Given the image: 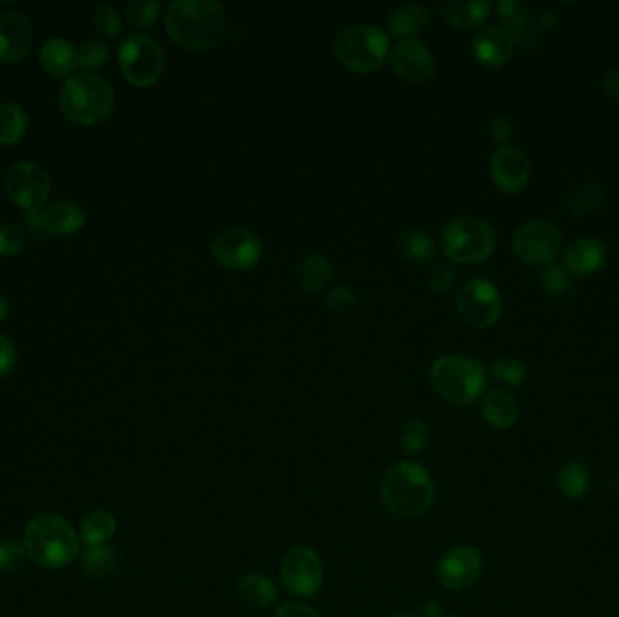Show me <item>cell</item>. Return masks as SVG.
I'll return each instance as SVG.
<instances>
[{
	"instance_id": "1",
	"label": "cell",
	"mask_w": 619,
	"mask_h": 617,
	"mask_svg": "<svg viewBox=\"0 0 619 617\" xmlns=\"http://www.w3.org/2000/svg\"><path fill=\"white\" fill-rule=\"evenodd\" d=\"M165 28L180 48L198 53L220 44L227 15L216 0H174L165 15Z\"/></svg>"
},
{
	"instance_id": "2",
	"label": "cell",
	"mask_w": 619,
	"mask_h": 617,
	"mask_svg": "<svg viewBox=\"0 0 619 617\" xmlns=\"http://www.w3.org/2000/svg\"><path fill=\"white\" fill-rule=\"evenodd\" d=\"M78 549L73 527L58 514H37L26 525L24 551L40 567L62 569L77 558Z\"/></svg>"
},
{
	"instance_id": "3",
	"label": "cell",
	"mask_w": 619,
	"mask_h": 617,
	"mask_svg": "<svg viewBox=\"0 0 619 617\" xmlns=\"http://www.w3.org/2000/svg\"><path fill=\"white\" fill-rule=\"evenodd\" d=\"M382 502L400 518H419L435 500V485L426 467L399 462L391 467L381 485Z\"/></svg>"
},
{
	"instance_id": "4",
	"label": "cell",
	"mask_w": 619,
	"mask_h": 617,
	"mask_svg": "<svg viewBox=\"0 0 619 617\" xmlns=\"http://www.w3.org/2000/svg\"><path fill=\"white\" fill-rule=\"evenodd\" d=\"M60 107L75 124H98L113 113L115 91L102 76L78 73L71 76L62 89Z\"/></svg>"
},
{
	"instance_id": "5",
	"label": "cell",
	"mask_w": 619,
	"mask_h": 617,
	"mask_svg": "<svg viewBox=\"0 0 619 617\" xmlns=\"http://www.w3.org/2000/svg\"><path fill=\"white\" fill-rule=\"evenodd\" d=\"M431 384L442 399L469 406L486 390L487 373L482 362L464 355H444L433 362Z\"/></svg>"
},
{
	"instance_id": "6",
	"label": "cell",
	"mask_w": 619,
	"mask_h": 617,
	"mask_svg": "<svg viewBox=\"0 0 619 617\" xmlns=\"http://www.w3.org/2000/svg\"><path fill=\"white\" fill-rule=\"evenodd\" d=\"M390 40L373 24H355L344 28L335 38V58L353 73H373L388 57Z\"/></svg>"
},
{
	"instance_id": "7",
	"label": "cell",
	"mask_w": 619,
	"mask_h": 617,
	"mask_svg": "<svg viewBox=\"0 0 619 617\" xmlns=\"http://www.w3.org/2000/svg\"><path fill=\"white\" fill-rule=\"evenodd\" d=\"M440 245L449 261L475 265L495 252L496 238L491 225L475 216L451 219L442 230Z\"/></svg>"
},
{
	"instance_id": "8",
	"label": "cell",
	"mask_w": 619,
	"mask_h": 617,
	"mask_svg": "<svg viewBox=\"0 0 619 617\" xmlns=\"http://www.w3.org/2000/svg\"><path fill=\"white\" fill-rule=\"evenodd\" d=\"M118 64L133 86L151 87L162 78L165 55L153 37L133 35L118 49Z\"/></svg>"
},
{
	"instance_id": "9",
	"label": "cell",
	"mask_w": 619,
	"mask_h": 617,
	"mask_svg": "<svg viewBox=\"0 0 619 617\" xmlns=\"http://www.w3.org/2000/svg\"><path fill=\"white\" fill-rule=\"evenodd\" d=\"M513 250L527 265H553L562 252V234L551 223L534 219L516 230Z\"/></svg>"
},
{
	"instance_id": "10",
	"label": "cell",
	"mask_w": 619,
	"mask_h": 617,
	"mask_svg": "<svg viewBox=\"0 0 619 617\" xmlns=\"http://www.w3.org/2000/svg\"><path fill=\"white\" fill-rule=\"evenodd\" d=\"M458 314L475 328H489L502 315V295L491 281L471 279L457 294Z\"/></svg>"
},
{
	"instance_id": "11",
	"label": "cell",
	"mask_w": 619,
	"mask_h": 617,
	"mask_svg": "<svg viewBox=\"0 0 619 617\" xmlns=\"http://www.w3.org/2000/svg\"><path fill=\"white\" fill-rule=\"evenodd\" d=\"M281 578L290 594H296L299 598L314 596L323 587V561L314 549L297 545L288 551L281 563Z\"/></svg>"
},
{
	"instance_id": "12",
	"label": "cell",
	"mask_w": 619,
	"mask_h": 617,
	"mask_svg": "<svg viewBox=\"0 0 619 617\" xmlns=\"http://www.w3.org/2000/svg\"><path fill=\"white\" fill-rule=\"evenodd\" d=\"M6 190L17 207L35 214L48 201L51 181L48 172L37 163H15L6 174Z\"/></svg>"
},
{
	"instance_id": "13",
	"label": "cell",
	"mask_w": 619,
	"mask_h": 617,
	"mask_svg": "<svg viewBox=\"0 0 619 617\" xmlns=\"http://www.w3.org/2000/svg\"><path fill=\"white\" fill-rule=\"evenodd\" d=\"M216 263L229 270H250L261 259V241L247 228H229L212 241Z\"/></svg>"
},
{
	"instance_id": "14",
	"label": "cell",
	"mask_w": 619,
	"mask_h": 617,
	"mask_svg": "<svg viewBox=\"0 0 619 617\" xmlns=\"http://www.w3.org/2000/svg\"><path fill=\"white\" fill-rule=\"evenodd\" d=\"M482 554L475 547L458 545L446 552L439 563V581L448 590H464L480 578Z\"/></svg>"
},
{
	"instance_id": "15",
	"label": "cell",
	"mask_w": 619,
	"mask_h": 617,
	"mask_svg": "<svg viewBox=\"0 0 619 617\" xmlns=\"http://www.w3.org/2000/svg\"><path fill=\"white\" fill-rule=\"evenodd\" d=\"M391 67L395 75L413 86H424L435 76V60L431 51L415 38L397 44L391 53Z\"/></svg>"
},
{
	"instance_id": "16",
	"label": "cell",
	"mask_w": 619,
	"mask_h": 617,
	"mask_svg": "<svg viewBox=\"0 0 619 617\" xmlns=\"http://www.w3.org/2000/svg\"><path fill=\"white\" fill-rule=\"evenodd\" d=\"M489 169L496 187L513 194L524 189L531 174V163L522 149L505 145L493 152Z\"/></svg>"
},
{
	"instance_id": "17",
	"label": "cell",
	"mask_w": 619,
	"mask_h": 617,
	"mask_svg": "<svg viewBox=\"0 0 619 617\" xmlns=\"http://www.w3.org/2000/svg\"><path fill=\"white\" fill-rule=\"evenodd\" d=\"M33 46V26L19 11L0 17V64H17Z\"/></svg>"
},
{
	"instance_id": "18",
	"label": "cell",
	"mask_w": 619,
	"mask_h": 617,
	"mask_svg": "<svg viewBox=\"0 0 619 617\" xmlns=\"http://www.w3.org/2000/svg\"><path fill=\"white\" fill-rule=\"evenodd\" d=\"M29 227L42 228L53 236H73L86 223V214L71 201H57L46 209L29 214Z\"/></svg>"
},
{
	"instance_id": "19",
	"label": "cell",
	"mask_w": 619,
	"mask_h": 617,
	"mask_svg": "<svg viewBox=\"0 0 619 617\" xmlns=\"http://www.w3.org/2000/svg\"><path fill=\"white\" fill-rule=\"evenodd\" d=\"M515 38L502 26H487L473 38V53L480 64L487 67L504 66L513 57Z\"/></svg>"
},
{
	"instance_id": "20",
	"label": "cell",
	"mask_w": 619,
	"mask_h": 617,
	"mask_svg": "<svg viewBox=\"0 0 619 617\" xmlns=\"http://www.w3.org/2000/svg\"><path fill=\"white\" fill-rule=\"evenodd\" d=\"M607 259V250L598 239H574L565 250V268L572 276H587L600 270Z\"/></svg>"
},
{
	"instance_id": "21",
	"label": "cell",
	"mask_w": 619,
	"mask_h": 617,
	"mask_svg": "<svg viewBox=\"0 0 619 617\" xmlns=\"http://www.w3.org/2000/svg\"><path fill=\"white\" fill-rule=\"evenodd\" d=\"M493 8L487 0H475V2H440L439 11L442 17L448 20L453 28L460 31L477 28L487 19L489 11Z\"/></svg>"
},
{
	"instance_id": "22",
	"label": "cell",
	"mask_w": 619,
	"mask_h": 617,
	"mask_svg": "<svg viewBox=\"0 0 619 617\" xmlns=\"http://www.w3.org/2000/svg\"><path fill=\"white\" fill-rule=\"evenodd\" d=\"M482 415L487 424L496 429L513 428L520 417V406L511 393L491 390L482 402Z\"/></svg>"
},
{
	"instance_id": "23",
	"label": "cell",
	"mask_w": 619,
	"mask_h": 617,
	"mask_svg": "<svg viewBox=\"0 0 619 617\" xmlns=\"http://www.w3.org/2000/svg\"><path fill=\"white\" fill-rule=\"evenodd\" d=\"M40 62L51 75H71L77 69V49L66 38H49L40 49Z\"/></svg>"
},
{
	"instance_id": "24",
	"label": "cell",
	"mask_w": 619,
	"mask_h": 617,
	"mask_svg": "<svg viewBox=\"0 0 619 617\" xmlns=\"http://www.w3.org/2000/svg\"><path fill=\"white\" fill-rule=\"evenodd\" d=\"M431 22L428 8L422 4H404L393 11L388 19V29L395 37L410 40L428 28Z\"/></svg>"
},
{
	"instance_id": "25",
	"label": "cell",
	"mask_w": 619,
	"mask_h": 617,
	"mask_svg": "<svg viewBox=\"0 0 619 617\" xmlns=\"http://www.w3.org/2000/svg\"><path fill=\"white\" fill-rule=\"evenodd\" d=\"M241 596L254 607H270L277 599L274 581L261 572H247L238 583Z\"/></svg>"
},
{
	"instance_id": "26",
	"label": "cell",
	"mask_w": 619,
	"mask_h": 617,
	"mask_svg": "<svg viewBox=\"0 0 619 617\" xmlns=\"http://www.w3.org/2000/svg\"><path fill=\"white\" fill-rule=\"evenodd\" d=\"M332 279V266L324 256L306 257L299 266V281L308 294H321Z\"/></svg>"
},
{
	"instance_id": "27",
	"label": "cell",
	"mask_w": 619,
	"mask_h": 617,
	"mask_svg": "<svg viewBox=\"0 0 619 617\" xmlns=\"http://www.w3.org/2000/svg\"><path fill=\"white\" fill-rule=\"evenodd\" d=\"M82 540L89 547H100L109 542L116 532V520L113 514L104 509H98L87 514L82 522Z\"/></svg>"
},
{
	"instance_id": "28",
	"label": "cell",
	"mask_w": 619,
	"mask_h": 617,
	"mask_svg": "<svg viewBox=\"0 0 619 617\" xmlns=\"http://www.w3.org/2000/svg\"><path fill=\"white\" fill-rule=\"evenodd\" d=\"M399 250L408 261L417 263V265H426L437 254V247H435L433 239L429 238L428 234L422 232V230L402 232L399 238Z\"/></svg>"
},
{
	"instance_id": "29",
	"label": "cell",
	"mask_w": 619,
	"mask_h": 617,
	"mask_svg": "<svg viewBox=\"0 0 619 617\" xmlns=\"http://www.w3.org/2000/svg\"><path fill=\"white\" fill-rule=\"evenodd\" d=\"M28 131V114L17 104H0V145H13Z\"/></svg>"
},
{
	"instance_id": "30",
	"label": "cell",
	"mask_w": 619,
	"mask_h": 617,
	"mask_svg": "<svg viewBox=\"0 0 619 617\" xmlns=\"http://www.w3.org/2000/svg\"><path fill=\"white\" fill-rule=\"evenodd\" d=\"M558 485L571 500H580L591 489L589 469L580 462H567L558 473Z\"/></svg>"
},
{
	"instance_id": "31",
	"label": "cell",
	"mask_w": 619,
	"mask_h": 617,
	"mask_svg": "<svg viewBox=\"0 0 619 617\" xmlns=\"http://www.w3.org/2000/svg\"><path fill=\"white\" fill-rule=\"evenodd\" d=\"M82 567L86 570L89 578L100 580V578L109 576L111 572H115L116 567H118V556L113 549L104 547V545L89 547V551L84 554Z\"/></svg>"
},
{
	"instance_id": "32",
	"label": "cell",
	"mask_w": 619,
	"mask_h": 617,
	"mask_svg": "<svg viewBox=\"0 0 619 617\" xmlns=\"http://www.w3.org/2000/svg\"><path fill=\"white\" fill-rule=\"evenodd\" d=\"M496 11H498V17L502 22V28L515 40L520 37V33L527 26V19H529V10H527L525 2H522V0H502V2L496 4Z\"/></svg>"
},
{
	"instance_id": "33",
	"label": "cell",
	"mask_w": 619,
	"mask_h": 617,
	"mask_svg": "<svg viewBox=\"0 0 619 617\" xmlns=\"http://www.w3.org/2000/svg\"><path fill=\"white\" fill-rule=\"evenodd\" d=\"M160 2L156 0H131L125 6V15L129 24L136 29H145L153 26L154 22L160 17Z\"/></svg>"
},
{
	"instance_id": "34",
	"label": "cell",
	"mask_w": 619,
	"mask_h": 617,
	"mask_svg": "<svg viewBox=\"0 0 619 617\" xmlns=\"http://www.w3.org/2000/svg\"><path fill=\"white\" fill-rule=\"evenodd\" d=\"M400 444L408 455H419L429 444L428 424H424L419 418L408 420L400 433Z\"/></svg>"
},
{
	"instance_id": "35",
	"label": "cell",
	"mask_w": 619,
	"mask_h": 617,
	"mask_svg": "<svg viewBox=\"0 0 619 617\" xmlns=\"http://www.w3.org/2000/svg\"><path fill=\"white\" fill-rule=\"evenodd\" d=\"M491 373L498 382H502L505 386H511V388L522 386L527 380L524 362L518 361L515 357H502V359L493 362Z\"/></svg>"
},
{
	"instance_id": "36",
	"label": "cell",
	"mask_w": 619,
	"mask_h": 617,
	"mask_svg": "<svg viewBox=\"0 0 619 617\" xmlns=\"http://www.w3.org/2000/svg\"><path fill=\"white\" fill-rule=\"evenodd\" d=\"M109 46L100 40H89L77 49V67L84 71H95L104 66L109 58Z\"/></svg>"
},
{
	"instance_id": "37",
	"label": "cell",
	"mask_w": 619,
	"mask_h": 617,
	"mask_svg": "<svg viewBox=\"0 0 619 617\" xmlns=\"http://www.w3.org/2000/svg\"><path fill=\"white\" fill-rule=\"evenodd\" d=\"M93 22H95V28L98 29V33H102L104 37H116L122 29V17L116 10L115 6L111 4H102L95 10L93 15Z\"/></svg>"
},
{
	"instance_id": "38",
	"label": "cell",
	"mask_w": 619,
	"mask_h": 617,
	"mask_svg": "<svg viewBox=\"0 0 619 617\" xmlns=\"http://www.w3.org/2000/svg\"><path fill=\"white\" fill-rule=\"evenodd\" d=\"M542 281L549 294H567L572 288V274L562 265H549L543 272Z\"/></svg>"
},
{
	"instance_id": "39",
	"label": "cell",
	"mask_w": 619,
	"mask_h": 617,
	"mask_svg": "<svg viewBox=\"0 0 619 617\" xmlns=\"http://www.w3.org/2000/svg\"><path fill=\"white\" fill-rule=\"evenodd\" d=\"M26 238L19 227L13 225H0V256L8 257L19 254L24 248Z\"/></svg>"
},
{
	"instance_id": "40",
	"label": "cell",
	"mask_w": 619,
	"mask_h": 617,
	"mask_svg": "<svg viewBox=\"0 0 619 617\" xmlns=\"http://www.w3.org/2000/svg\"><path fill=\"white\" fill-rule=\"evenodd\" d=\"M24 547L15 540L0 542V572H11L20 567L24 560Z\"/></svg>"
},
{
	"instance_id": "41",
	"label": "cell",
	"mask_w": 619,
	"mask_h": 617,
	"mask_svg": "<svg viewBox=\"0 0 619 617\" xmlns=\"http://www.w3.org/2000/svg\"><path fill=\"white\" fill-rule=\"evenodd\" d=\"M457 283V270L451 265H437L429 274V286L437 292H449Z\"/></svg>"
},
{
	"instance_id": "42",
	"label": "cell",
	"mask_w": 619,
	"mask_h": 617,
	"mask_svg": "<svg viewBox=\"0 0 619 617\" xmlns=\"http://www.w3.org/2000/svg\"><path fill=\"white\" fill-rule=\"evenodd\" d=\"M326 303L337 312H344V310H350L357 303V297L352 292V288L348 286H335L332 288L328 295H326Z\"/></svg>"
},
{
	"instance_id": "43",
	"label": "cell",
	"mask_w": 619,
	"mask_h": 617,
	"mask_svg": "<svg viewBox=\"0 0 619 617\" xmlns=\"http://www.w3.org/2000/svg\"><path fill=\"white\" fill-rule=\"evenodd\" d=\"M489 133H491V138L496 143H500L502 147H505L509 140L513 138V134H515V125L511 122V118H507V116H496L495 120L491 122Z\"/></svg>"
},
{
	"instance_id": "44",
	"label": "cell",
	"mask_w": 619,
	"mask_h": 617,
	"mask_svg": "<svg viewBox=\"0 0 619 617\" xmlns=\"http://www.w3.org/2000/svg\"><path fill=\"white\" fill-rule=\"evenodd\" d=\"M17 364V352L13 342L0 333V377L10 375L11 371L15 370Z\"/></svg>"
},
{
	"instance_id": "45",
	"label": "cell",
	"mask_w": 619,
	"mask_h": 617,
	"mask_svg": "<svg viewBox=\"0 0 619 617\" xmlns=\"http://www.w3.org/2000/svg\"><path fill=\"white\" fill-rule=\"evenodd\" d=\"M276 617H321L314 608L308 607L305 603L288 601L277 608Z\"/></svg>"
},
{
	"instance_id": "46",
	"label": "cell",
	"mask_w": 619,
	"mask_h": 617,
	"mask_svg": "<svg viewBox=\"0 0 619 617\" xmlns=\"http://www.w3.org/2000/svg\"><path fill=\"white\" fill-rule=\"evenodd\" d=\"M603 93L609 96L610 100L619 102V67L618 69H610L601 80Z\"/></svg>"
},
{
	"instance_id": "47",
	"label": "cell",
	"mask_w": 619,
	"mask_h": 617,
	"mask_svg": "<svg viewBox=\"0 0 619 617\" xmlns=\"http://www.w3.org/2000/svg\"><path fill=\"white\" fill-rule=\"evenodd\" d=\"M424 614L428 617H440L442 616V607L435 601H429L428 605L424 607Z\"/></svg>"
},
{
	"instance_id": "48",
	"label": "cell",
	"mask_w": 619,
	"mask_h": 617,
	"mask_svg": "<svg viewBox=\"0 0 619 617\" xmlns=\"http://www.w3.org/2000/svg\"><path fill=\"white\" fill-rule=\"evenodd\" d=\"M8 314H10V303L4 295H0V321H4Z\"/></svg>"
},
{
	"instance_id": "49",
	"label": "cell",
	"mask_w": 619,
	"mask_h": 617,
	"mask_svg": "<svg viewBox=\"0 0 619 617\" xmlns=\"http://www.w3.org/2000/svg\"><path fill=\"white\" fill-rule=\"evenodd\" d=\"M610 491H612V494H614L616 498H619V475L614 476V478L610 480Z\"/></svg>"
},
{
	"instance_id": "50",
	"label": "cell",
	"mask_w": 619,
	"mask_h": 617,
	"mask_svg": "<svg viewBox=\"0 0 619 617\" xmlns=\"http://www.w3.org/2000/svg\"><path fill=\"white\" fill-rule=\"evenodd\" d=\"M393 617H413V616H408V614H397V616H393Z\"/></svg>"
},
{
	"instance_id": "51",
	"label": "cell",
	"mask_w": 619,
	"mask_h": 617,
	"mask_svg": "<svg viewBox=\"0 0 619 617\" xmlns=\"http://www.w3.org/2000/svg\"><path fill=\"white\" fill-rule=\"evenodd\" d=\"M440 617H457V616H440Z\"/></svg>"
}]
</instances>
